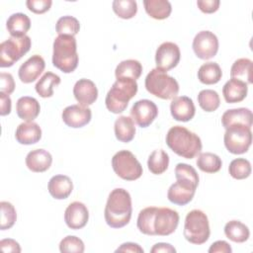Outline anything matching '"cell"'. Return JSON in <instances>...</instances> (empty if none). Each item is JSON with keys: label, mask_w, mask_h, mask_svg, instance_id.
I'll use <instances>...</instances> for the list:
<instances>
[{"label": "cell", "mask_w": 253, "mask_h": 253, "mask_svg": "<svg viewBox=\"0 0 253 253\" xmlns=\"http://www.w3.org/2000/svg\"><path fill=\"white\" fill-rule=\"evenodd\" d=\"M179 219V213L172 209L148 207L139 211L136 225L145 235L167 236L176 230Z\"/></svg>", "instance_id": "obj_1"}, {"label": "cell", "mask_w": 253, "mask_h": 253, "mask_svg": "<svg viewBox=\"0 0 253 253\" xmlns=\"http://www.w3.org/2000/svg\"><path fill=\"white\" fill-rule=\"evenodd\" d=\"M132 206L129 193L123 188L114 189L107 200L104 216L107 224L112 228L126 226L131 217Z\"/></svg>", "instance_id": "obj_2"}, {"label": "cell", "mask_w": 253, "mask_h": 253, "mask_svg": "<svg viewBox=\"0 0 253 253\" xmlns=\"http://www.w3.org/2000/svg\"><path fill=\"white\" fill-rule=\"evenodd\" d=\"M166 144L174 153L186 159L200 154L203 146L198 134L181 126H174L168 130Z\"/></svg>", "instance_id": "obj_3"}, {"label": "cell", "mask_w": 253, "mask_h": 253, "mask_svg": "<svg viewBox=\"0 0 253 253\" xmlns=\"http://www.w3.org/2000/svg\"><path fill=\"white\" fill-rule=\"evenodd\" d=\"M52 64L63 73L73 72L78 65L76 40L72 36H57L53 41Z\"/></svg>", "instance_id": "obj_4"}, {"label": "cell", "mask_w": 253, "mask_h": 253, "mask_svg": "<svg viewBox=\"0 0 253 253\" xmlns=\"http://www.w3.org/2000/svg\"><path fill=\"white\" fill-rule=\"evenodd\" d=\"M138 85L136 80L131 78H119L108 91L105 104L107 109L114 114L123 113L131 98L137 93Z\"/></svg>", "instance_id": "obj_5"}, {"label": "cell", "mask_w": 253, "mask_h": 253, "mask_svg": "<svg viewBox=\"0 0 253 253\" xmlns=\"http://www.w3.org/2000/svg\"><path fill=\"white\" fill-rule=\"evenodd\" d=\"M144 84L151 95L163 100L174 99L179 92L177 80L158 68H153L146 75Z\"/></svg>", "instance_id": "obj_6"}, {"label": "cell", "mask_w": 253, "mask_h": 253, "mask_svg": "<svg viewBox=\"0 0 253 253\" xmlns=\"http://www.w3.org/2000/svg\"><path fill=\"white\" fill-rule=\"evenodd\" d=\"M184 237L192 244L201 245L206 243L211 234L209 218L201 210L189 211L184 223Z\"/></svg>", "instance_id": "obj_7"}, {"label": "cell", "mask_w": 253, "mask_h": 253, "mask_svg": "<svg viewBox=\"0 0 253 253\" xmlns=\"http://www.w3.org/2000/svg\"><path fill=\"white\" fill-rule=\"evenodd\" d=\"M32 41L29 36L20 38L11 37L0 44V66L10 67L14 65L31 48Z\"/></svg>", "instance_id": "obj_8"}, {"label": "cell", "mask_w": 253, "mask_h": 253, "mask_svg": "<svg viewBox=\"0 0 253 253\" xmlns=\"http://www.w3.org/2000/svg\"><path fill=\"white\" fill-rule=\"evenodd\" d=\"M114 172L122 179L134 181L141 177L142 166L136 157L128 150H120L112 158Z\"/></svg>", "instance_id": "obj_9"}, {"label": "cell", "mask_w": 253, "mask_h": 253, "mask_svg": "<svg viewBox=\"0 0 253 253\" xmlns=\"http://www.w3.org/2000/svg\"><path fill=\"white\" fill-rule=\"evenodd\" d=\"M223 141L228 152L242 154L248 151L252 143L251 127L243 125H234L225 129Z\"/></svg>", "instance_id": "obj_10"}, {"label": "cell", "mask_w": 253, "mask_h": 253, "mask_svg": "<svg viewBox=\"0 0 253 253\" xmlns=\"http://www.w3.org/2000/svg\"><path fill=\"white\" fill-rule=\"evenodd\" d=\"M192 46L195 54L199 58L208 60L217 53L218 40L212 32L201 31L195 36Z\"/></svg>", "instance_id": "obj_11"}, {"label": "cell", "mask_w": 253, "mask_h": 253, "mask_svg": "<svg viewBox=\"0 0 253 253\" xmlns=\"http://www.w3.org/2000/svg\"><path fill=\"white\" fill-rule=\"evenodd\" d=\"M198 185L199 184L189 179H177V181L169 187L167 198L172 204L185 206L193 200Z\"/></svg>", "instance_id": "obj_12"}, {"label": "cell", "mask_w": 253, "mask_h": 253, "mask_svg": "<svg viewBox=\"0 0 253 253\" xmlns=\"http://www.w3.org/2000/svg\"><path fill=\"white\" fill-rule=\"evenodd\" d=\"M181 52L179 46L171 42L161 43L155 52L156 68L165 72L176 67L180 61Z\"/></svg>", "instance_id": "obj_13"}, {"label": "cell", "mask_w": 253, "mask_h": 253, "mask_svg": "<svg viewBox=\"0 0 253 253\" xmlns=\"http://www.w3.org/2000/svg\"><path fill=\"white\" fill-rule=\"evenodd\" d=\"M158 115V108L148 99L136 101L130 109V118L140 127L149 126Z\"/></svg>", "instance_id": "obj_14"}, {"label": "cell", "mask_w": 253, "mask_h": 253, "mask_svg": "<svg viewBox=\"0 0 253 253\" xmlns=\"http://www.w3.org/2000/svg\"><path fill=\"white\" fill-rule=\"evenodd\" d=\"M63 123L73 128L83 127L88 125L92 118V112L88 107L81 105H71L66 107L61 114Z\"/></svg>", "instance_id": "obj_15"}, {"label": "cell", "mask_w": 253, "mask_h": 253, "mask_svg": "<svg viewBox=\"0 0 253 253\" xmlns=\"http://www.w3.org/2000/svg\"><path fill=\"white\" fill-rule=\"evenodd\" d=\"M89 219V211L87 207L81 202H73L69 204L64 211V221L71 229L83 228Z\"/></svg>", "instance_id": "obj_16"}, {"label": "cell", "mask_w": 253, "mask_h": 253, "mask_svg": "<svg viewBox=\"0 0 253 253\" xmlns=\"http://www.w3.org/2000/svg\"><path fill=\"white\" fill-rule=\"evenodd\" d=\"M45 67L44 59L39 55H32L19 68L18 75L23 83H32L37 80Z\"/></svg>", "instance_id": "obj_17"}, {"label": "cell", "mask_w": 253, "mask_h": 253, "mask_svg": "<svg viewBox=\"0 0 253 253\" xmlns=\"http://www.w3.org/2000/svg\"><path fill=\"white\" fill-rule=\"evenodd\" d=\"M73 95L79 105L88 107L98 98V89L93 81L86 78L79 79L73 87Z\"/></svg>", "instance_id": "obj_18"}, {"label": "cell", "mask_w": 253, "mask_h": 253, "mask_svg": "<svg viewBox=\"0 0 253 253\" xmlns=\"http://www.w3.org/2000/svg\"><path fill=\"white\" fill-rule=\"evenodd\" d=\"M170 112L174 120L178 122H189L194 118L196 108L191 98L187 96H179L172 100L170 104Z\"/></svg>", "instance_id": "obj_19"}, {"label": "cell", "mask_w": 253, "mask_h": 253, "mask_svg": "<svg viewBox=\"0 0 253 253\" xmlns=\"http://www.w3.org/2000/svg\"><path fill=\"white\" fill-rule=\"evenodd\" d=\"M25 161L29 170L36 173H42L51 166L52 156L47 150L39 148L30 151L27 154Z\"/></svg>", "instance_id": "obj_20"}, {"label": "cell", "mask_w": 253, "mask_h": 253, "mask_svg": "<svg viewBox=\"0 0 253 253\" xmlns=\"http://www.w3.org/2000/svg\"><path fill=\"white\" fill-rule=\"evenodd\" d=\"M253 123V115L250 109L237 108L225 111L221 116V124L226 129L234 125H243L251 127Z\"/></svg>", "instance_id": "obj_21"}, {"label": "cell", "mask_w": 253, "mask_h": 253, "mask_svg": "<svg viewBox=\"0 0 253 253\" xmlns=\"http://www.w3.org/2000/svg\"><path fill=\"white\" fill-rule=\"evenodd\" d=\"M16 140L25 145L37 143L42 138V128L34 122H25L18 126L15 132Z\"/></svg>", "instance_id": "obj_22"}, {"label": "cell", "mask_w": 253, "mask_h": 253, "mask_svg": "<svg viewBox=\"0 0 253 253\" xmlns=\"http://www.w3.org/2000/svg\"><path fill=\"white\" fill-rule=\"evenodd\" d=\"M47 189L52 198L56 200H64L71 195L73 183L66 175H55L48 181Z\"/></svg>", "instance_id": "obj_23"}, {"label": "cell", "mask_w": 253, "mask_h": 253, "mask_svg": "<svg viewBox=\"0 0 253 253\" xmlns=\"http://www.w3.org/2000/svg\"><path fill=\"white\" fill-rule=\"evenodd\" d=\"M248 92V84L237 79H229L222 87V95L226 103H239L243 101Z\"/></svg>", "instance_id": "obj_24"}, {"label": "cell", "mask_w": 253, "mask_h": 253, "mask_svg": "<svg viewBox=\"0 0 253 253\" xmlns=\"http://www.w3.org/2000/svg\"><path fill=\"white\" fill-rule=\"evenodd\" d=\"M41 106L39 101L30 96H23L16 103V112L18 117L25 122H33L39 116Z\"/></svg>", "instance_id": "obj_25"}, {"label": "cell", "mask_w": 253, "mask_h": 253, "mask_svg": "<svg viewBox=\"0 0 253 253\" xmlns=\"http://www.w3.org/2000/svg\"><path fill=\"white\" fill-rule=\"evenodd\" d=\"M6 28L11 37H24L31 28V20L24 13H14L8 18Z\"/></svg>", "instance_id": "obj_26"}, {"label": "cell", "mask_w": 253, "mask_h": 253, "mask_svg": "<svg viewBox=\"0 0 253 253\" xmlns=\"http://www.w3.org/2000/svg\"><path fill=\"white\" fill-rule=\"evenodd\" d=\"M115 135L118 140L127 143L134 138L135 135V126L134 122L130 117L121 116L119 117L114 126Z\"/></svg>", "instance_id": "obj_27"}, {"label": "cell", "mask_w": 253, "mask_h": 253, "mask_svg": "<svg viewBox=\"0 0 253 253\" xmlns=\"http://www.w3.org/2000/svg\"><path fill=\"white\" fill-rule=\"evenodd\" d=\"M143 6L145 12L155 20L167 19L171 12V3L167 0H144Z\"/></svg>", "instance_id": "obj_28"}, {"label": "cell", "mask_w": 253, "mask_h": 253, "mask_svg": "<svg viewBox=\"0 0 253 253\" xmlns=\"http://www.w3.org/2000/svg\"><path fill=\"white\" fill-rule=\"evenodd\" d=\"M142 73V65L138 60L126 59L121 61L115 70L116 78H131L138 79Z\"/></svg>", "instance_id": "obj_29"}, {"label": "cell", "mask_w": 253, "mask_h": 253, "mask_svg": "<svg viewBox=\"0 0 253 253\" xmlns=\"http://www.w3.org/2000/svg\"><path fill=\"white\" fill-rule=\"evenodd\" d=\"M225 236L236 243H243L248 240L250 231L247 225L239 220H230L224 225Z\"/></svg>", "instance_id": "obj_30"}, {"label": "cell", "mask_w": 253, "mask_h": 253, "mask_svg": "<svg viewBox=\"0 0 253 253\" xmlns=\"http://www.w3.org/2000/svg\"><path fill=\"white\" fill-rule=\"evenodd\" d=\"M230 76L245 82L246 84L252 83V60L249 58L236 59L230 68Z\"/></svg>", "instance_id": "obj_31"}, {"label": "cell", "mask_w": 253, "mask_h": 253, "mask_svg": "<svg viewBox=\"0 0 253 253\" xmlns=\"http://www.w3.org/2000/svg\"><path fill=\"white\" fill-rule=\"evenodd\" d=\"M222 76L220 66L216 62H206L198 70V79L206 85L217 83Z\"/></svg>", "instance_id": "obj_32"}, {"label": "cell", "mask_w": 253, "mask_h": 253, "mask_svg": "<svg viewBox=\"0 0 253 253\" xmlns=\"http://www.w3.org/2000/svg\"><path fill=\"white\" fill-rule=\"evenodd\" d=\"M60 77L52 72H45L37 82L35 88L42 98H49L53 95V88L60 84Z\"/></svg>", "instance_id": "obj_33"}, {"label": "cell", "mask_w": 253, "mask_h": 253, "mask_svg": "<svg viewBox=\"0 0 253 253\" xmlns=\"http://www.w3.org/2000/svg\"><path fill=\"white\" fill-rule=\"evenodd\" d=\"M169 166V155L163 149H157L150 153L147 160L148 170L155 175L164 173Z\"/></svg>", "instance_id": "obj_34"}, {"label": "cell", "mask_w": 253, "mask_h": 253, "mask_svg": "<svg viewBox=\"0 0 253 253\" xmlns=\"http://www.w3.org/2000/svg\"><path fill=\"white\" fill-rule=\"evenodd\" d=\"M198 168L206 173H216L222 166L220 157L211 152L200 153L197 158Z\"/></svg>", "instance_id": "obj_35"}, {"label": "cell", "mask_w": 253, "mask_h": 253, "mask_svg": "<svg viewBox=\"0 0 253 253\" xmlns=\"http://www.w3.org/2000/svg\"><path fill=\"white\" fill-rule=\"evenodd\" d=\"M199 106L205 112H214L220 105V99L216 91L211 89H205L198 94Z\"/></svg>", "instance_id": "obj_36"}, {"label": "cell", "mask_w": 253, "mask_h": 253, "mask_svg": "<svg viewBox=\"0 0 253 253\" xmlns=\"http://www.w3.org/2000/svg\"><path fill=\"white\" fill-rule=\"evenodd\" d=\"M115 14L122 19H131L137 13V4L134 0H115L112 4Z\"/></svg>", "instance_id": "obj_37"}, {"label": "cell", "mask_w": 253, "mask_h": 253, "mask_svg": "<svg viewBox=\"0 0 253 253\" xmlns=\"http://www.w3.org/2000/svg\"><path fill=\"white\" fill-rule=\"evenodd\" d=\"M55 30L58 36L67 35L74 37L80 30V23L76 18L72 16H63L57 20L55 24Z\"/></svg>", "instance_id": "obj_38"}, {"label": "cell", "mask_w": 253, "mask_h": 253, "mask_svg": "<svg viewBox=\"0 0 253 253\" xmlns=\"http://www.w3.org/2000/svg\"><path fill=\"white\" fill-rule=\"evenodd\" d=\"M228 172L230 176L236 180L246 179L251 174V164L245 158L233 159L229 164Z\"/></svg>", "instance_id": "obj_39"}, {"label": "cell", "mask_w": 253, "mask_h": 253, "mask_svg": "<svg viewBox=\"0 0 253 253\" xmlns=\"http://www.w3.org/2000/svg\"><path fill=\"white\" fill-rule=\"evenodd\" d=\"M1 223H0V229L6 230L11 228L17 219V213L14 206L9 202H1Z\"/></svg>", "instance_id": "obj_40"}, {"label": "cell", "mask_w": 253, "mask_h": 253, "mask_svg": "<svg viewBox=\"0 0 253 253\" xmlns=\"http://www.w3.org/2000/svg\"><path fill=\"white\" fill-rule=\"evenodd\" d=\"M59 250L62 253H82L85 250V246L79 237L68 235L60 241Z\"/></svg>", "instance_id": "obj_41"}, {"label": "cell", "mask_w": 253, "mask_h": 253, "mask_svg": "<svg viewBox=\"0 0 253 253\" xmlns=\"http://www.w3.org/2000/svg\"><path fill=\"white\" fill-rule=\"evenodd\" d=\"M175 177L176 179L184 178L189 179L197 184H199V175L194 167L186 163H178L175 167Z\"/></svg>", "instance_id": "obj_42"}, {"label": "cell", "mask_w": 253, "mask_h": 253, "mask_svg": "<svg viewBox=\"0 0 253 253\" xmlns=\"http://www.w3.org/2000/svg\"><path fill=\"white\" fill-rule=\"evenodd\" d=\"M51 0H28L26 2L27 8L35 14H43L51 7Z\"/></svg>", "instance_id": "obj_43"}, {"label": "cell", "mask_w": 253, "mask_h": 253, "mask_svg": "<svg viewBox=\"0 0 253 253\" xmlns=\"http://www.w3.org/2000/svg\"><path fill=\"white\" fill-rule=\"evenodd\" d=\"M0 92H3L7 95H10L15 90V81L13 76L10 73L1 72L0 74Z\"/></svg>", "instance_id": "obj_44"}, {"label": "cell", "mask_w": 253, "mask_h": 253, "mask_svg": "<svg viewBox=\"0 0 253 253\" xmlns=\"http://www.w3.org/2000/svg\"><path fill=\"white\" fill-rule=\"evenodd\" d=\"M220 2L218 0H198L197 5L199 9L206 14H211L218 10Z\"/></svg>", "instance_id": "obj_45"}, {"label": "cell", "mask_w": 253, "mask_h": 253, "mask_svg": "<svg viewBox=\"0 0 253 253\" xmlns=\"http://www.w3.org/2000/svg\"><path fill=\"white\" fill-rule=\"evenodd\" d=\"M0 248L3 252H14V253H20L21 247L19 243L11 238L2 239L0 241Z\"/></svg>", "instance_id": "obj_46"}, {"label": "cell", "mask_w": 253, "mask_h": 253, "mask_svg": "<svg viewBox=\"0 0 253 253\" xmlns=\"http://www.w3.org/2000/svg\"><path fill=\"white\" fill-rule=\"evenodd\" d=\"M210 253H231L232 249L230 245L224 240H217L213 242L209 248Z\"/></svg>", "instance_id": "obj_47"}, {"label": "cell", "mask_w": 253, "mask_h": 253, "mask_svg": "<svg viewBox=\"0 0 253 253\" xmlns=\"http://www.w3.org/2000/svg\"><path fill=\"white\" fill-rule=\"evenodd\" d=\"M12 109V101L9 95L0 92V115L7 116L11 113Z\"/></svg>", "instance_id": "obj_48"}, {"label": "cell", "mask_w": 253, "mask_h": 253, "mask_svg": "<svg viewBox=\"0 0 253 253\" xmlns=\"http://www.w3.org/2000/svg\"><path fill=\"white\" fill-rule=\"evenodd\" d=\"M116 252H133V253H143L142 247H140L137 243L133 242H126L123 243L119 248L116 249Z\"/></svg>", "instance_id": "obj_49"}, {"label": "cell", "mask_w": 253, "mask_h": 253, "mask_svg": "<svg viewBox=\"0 0 253 253\" xmlns=\"http://www.w3.org/2000/svg\"><path fill=\"white\" fill-rule=\"evenodd\" d=\"M151 253H160V252H165V253H175L176 249L169 243H164V242H159L156 243L151 249Z\"/></svg>", "instance_id": "obj_50"}]
</instances>
